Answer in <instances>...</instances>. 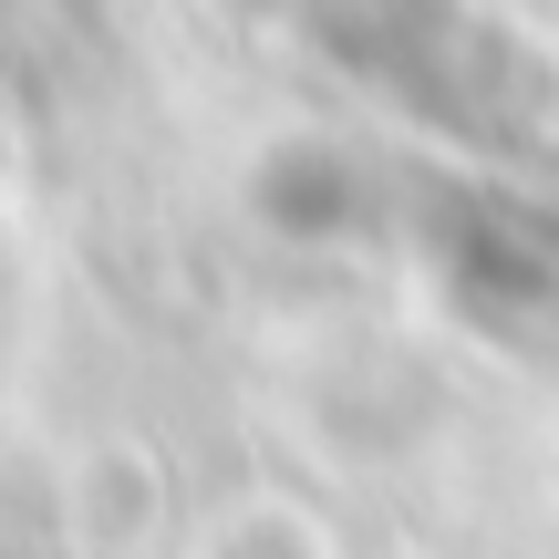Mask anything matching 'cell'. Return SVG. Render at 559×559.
Instances as JSON below:
<instances>
[{
    "instance_id": "6da1fadb",
    "label": "cell",
    "mask_w": 559,
    "mask_h": 559,
    "mask_svg": "<svg viewBox=\"0 0 559 559\" xmlns=\"http://www.w3.org/2000/svg\"><path fill=\"white\" fill-rule=\"evenodd\" d=\"M332 41H353V73L383 83L404 115L445 124V135H477V145H519L539 156L559 145V62L498 41L487 21H445V11H373V21H321Z\"/></svg>"
},
{
    "instance_id": "7a4b0ae2",
    "label": "cell",
    "mask_w": 559,
    "mask_h": 559,
    "mask_svg": "<svg viewBox=\"0 0 559 559\" xmlns=\"http://www.w3.org/2000/svg\"><path fill=\"white\" fill-rule=\"evenodd\" d=\"M260 207L290 239H332L353 218H383V166L353 156V145H280L260 166Z\"/></svg>"
}]
</instances>
